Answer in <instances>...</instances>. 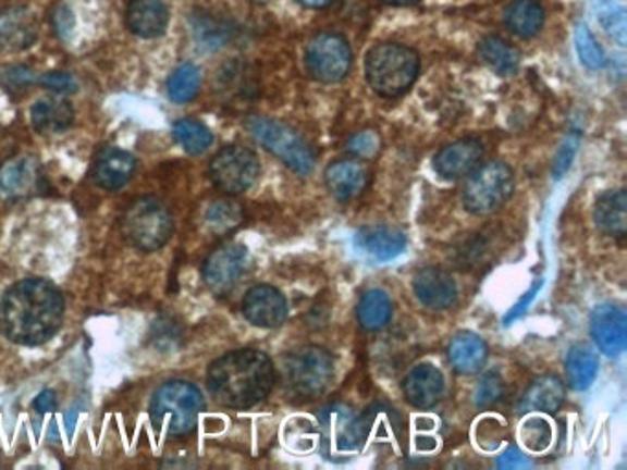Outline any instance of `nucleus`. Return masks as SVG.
<instances>
[{
  "mask_svg": "<svg viewBox=\"0 0 627 470\" xmlns=\"http://www.w3.org/2000/svg\"><path fill=\"white\" fill-rule=\"evenodd\" d=\"M580 141L581 135L578 131L568 133L567 138L563 140L562 146L557 149L556 157H554V164H552V175L556 176V178H562L567 173L573 160H575L576 151L580 147Z\"/></svg>",
  "mask_w": 627,
  "mask_h": 470,
  "instance_id": "nucleus-40",
  "label": "nucleus"
},
{
  "mask_svg": "<svg viewBox=\"0 0 627 470\" xmlns=\"http://www.w3.org/2000/svg\"><path fill=\"white\" fill-rule=\"evenodd\" d=\"M243 221L242 206L234 200H216L205 213L207 228L213 234H226Z\"/></svg>",
  "mask_w": 627,
  "mask_h": 470,
  "instance_id": "nucleus-35",
  "label": "nucleus"
},
{
  "mask_svg": "<svg viewBox=\"0 0 627 470\" xmlns=\"http://www.w3.org/2000/svg\"><path fill=\"white\" fill-rule=\"evenodd\" d=\"M598 357L592 352L591 347L586 344H576L570 347L565 359V370H567L568 384L578 392L589 388L598 375Z\"/></svg>",
  "mask_w": 627,
  "mask_h": 470,
  "instance_id": "nucleus-30",
  "label": "nucleus"
},
{
  "mask_svg": "<svg viewBox=\"0 0 627 470\" xmlns=\"http://www.w3.org/2000/svg\"><path fill=\"white\" fill-rule=\"evenodd\" d=\"M255 2H267V0H255Z\"/></svg>",
  "mask_w": 627,
  "mask_h": 470,
  "instance_id": "nucleus-50",
  "label": "nucleus"
},
{
  "mask_svg": "<svg viewBox=\"0 0 627 470\" xmlns=\"http://www.w3.org/2000/svg\"><path fill=\"white\" fill-rule=\"evenodd\" d=\"M65 300L52 283L28 277L8 288L0 301V323L10 341L39 346L50 341L63 323Z\"/></svg>",
  "mask_w": 627,
  "mask_h": 470,
  "instance_id": "nucleus-1",
  "label": "nucleus"
},
{
  "mask_svg": "<svg viewBox=\"0 0 627 470\" xmlns=\"http://www.w3.org/2000/svg\"><path fill=\"white\" fill-rule=\"evenodd\" d=\"M514 171L504 162L477 165L462 189V202L474 215H490L501 210L514 194Z\"/></svg>",
  "mask_w": 627,
  "mask_h": 470,
  "instance_id": "nucleus-7",
  "label": "nucleus"
},
{
  "mask_svg": "<svg viewBox=\"0 0 627 470\" xmlns=\"http://www.w3.org/2000/svg\"><path fill=\"white\" fill-rule=\"evenodd\" d=\"M77 418L76 411H72L71 416L66 418V424H69V434H72V424H74V419Z\"/></svg>",
  "mask_w": 627,
  "mask_h": 470,
  "instance_id": "nucleus-49",
  "label": "nucleus"
},
{
  "mask_svg": "<svg viewBox=\"0 0 627 470\" xmlns=\"http://www.w3.org/2000/svg\"><path fill=\"white\" fill-rule=\"evenodd\" d=\"M389 4H394V7H407V4H416L420 0H385Z\"/></svg>",
  "mask_w": 627,
  "mask_h": 470,
  "instance_id": "nucleus-48",
  "label": "nucleus"
},
{
  "mask_svg": "<svg viewBox=\"0 0 627 470\" xmlns=\"http://www.w3.org/2000/svg\"><path fill=\"white\" fill-rule=\"evenodd\" d=\"M32 125L41 135H61L74 122L71 103L61 98H42L30 111Z\"/></svg>",
  "mask_w": 627,
  "mask_h": 470,
  "instance_id": "nucleus-26",
  "label": "nucleus"
},
{
  "mask_svg": "<svg viewBox=\"0 0 627 470\" xmlns=\"http://www.w3.org/2000/svg\"><path fill=\"white\" fill-rule=\"evenodd\" d=\"M325 186L330 194L341 202L356 199L367 189L370 183V170L361 160H335L324 171Z\"/></svg>",
  "mask_w": 627,
  "mask_h": 470,
  "instance_id": "nucleus-19",
  "label": "nucleus"
},
{
  "mask_svg": "<svg viewBox=\"0 0 627 470\" xmlns=\"http://www.w3.org/2000/svg\"><path fill=\"white\" fill-rule=\"evenodd\" d=\"M479 55L499 76H512L521 66V52L503 37H484L479 42Z\"/></svg>",
  "mask_w": 627,
  "mask_h": 470,
  "instance_id": "nucleus-29",
  "label": "nucleus"
},
{
  "mask_svg": "<svg viewBox=\"0 0 627 470\" xmlns=\"http://www.w3.org/2000/svg\"><path fill=\"white\" fill-rule=\"evenodd\" d=\"M594 12L605 34L613 37L620 47H626V8L620 0H594Z\"/></svg>",
  "mask_w": 627,
  "mask_h": 470,
  "instance_id": "nucleus-34",
  "label": "nucleus"
},
{
  "mask_svg": "<svg viewBox=\"0 0 627 470\" xmlns=\"http://www.w3.org/2000/svg\"><path fill=\"white\" fill-rule=\"evenodd\" d=\"M247 267H249V250L239 243H225L208 256L202 267V277L216 296H225L242 282Z\"/></svg>",
  "mask_w": 627,
  "mask_h": 470,
  "instance_id": "nucleus-12",
  "label": "nucleus"
},
{
  "mask_svg": "<svg viewBox=\"0 0 627 470\" xmlns=\"http://www.w3.org/2000/svg\"><path fill=\"white\" fill-rule=\"evenodd\" d=\"M45 189V173L34 157H15L0 168V197L7 200L28 199Z\"/></svg>",
  "mask_w": 627,
  "mask_h": 470,
  "instance_id": "nucleus-13",
  "label": "nucleus"
},
{
  "mask_svg": "<svg viewBox=\"0 0 627 470\" xmlns=\"http://www.w3.org/2000/svg\"><path fill=\"white\" fill-rule=\"evenodd\" d=\"M34 408H36V411H39V413L58 410L56 392H53V389H45V392H41V394L37 395V399L34 400Z\"/></svg>",
  "mask_w": 627,
  "mask_h": 470,
  "instance_id": "nucleus-46",
  "label": "nucleus"
},
{
  "mask_svg": "<svg viewBox=\"0 0 627 470\" xmlns=\"http://www.w3.org/2000/svg\"><path fill=\"white\" fill-rule=\"evenodd\" d=\"M136 159L119 147L103 149L100 157L96 159L93 178L100 188L114 189L124 188L130 183L131 176L135 175Z\"/></svg>",
  "mask_w": 627,
  "mask_h": 470,
  "instance_id": "nucleus-22",
  "label": "nucleus"
},
{
  "mask_svg": "<svg viewBox=\"0 0 627 470\" xmlns=\"http://www.w3.org/2000/svg\"><path fill=\"white\" fill-rule=\"evenodd\" d=\"M522 441L533 453H543L544 448L551 445L552 429L543 419H530L522 424Z\"/></svg>",
  "mask_w": 627,
  "mask_h": 470,
  "instance_id": "nucleus-39",
  "label": "nucleus"
},
{
  "mask_svg": "<svg viewBox=\"0 0 627 470\" xmlns=\"http://www.w3.org/2000/svg\"><path fill=\"white\" fill-rule=\"evenodd\" d=\"M250 136L266 151L282 160L291 171L298 175H309L315 168V153L308 141L298 135L290 125L271 120V118L250 116L245 122Z\"/></svg>",
  "mask_w": 627,
  "mask_h": 470,
  "instance_id": "nucleus-6",
  "label": "nucleus"
},
{
  "mask_svg": "<svg viewBox=\"0 0 627 470\" xmlns=\"http://www.w3.org/2000/svg\"><path fill=\"white\" fill-rule=\"evenodd\" d=\"M402 389L410 405L427 410L444 394V375L432 364H418L403 379Z\"/></svg>",
  "mask_w": 627,
  "mask_h": 470,
  "instance_id": "nucleus-21",
  "label": "nucleus"
},
{
  "mask_svg": "<svg viewBox=\"0 0 627 470\" xmlns=\"http://www.w3.org/2000/svg\"><path fill=\"white\" fill-rule=\"evenodd\" d=\"M381 140L373 131H365V133H357L348 140V151L356 154L359 159H370L373 154H378Z\"/></svg>",
  "mask_w": 627,
  "mask_h": 470,
  "instance_id": "nucleus-41",
  "label": "nucleus"
},
{
  "mask_svg": "<svg viewBox=\"0 0 627 470\" xmlns=\"http://www.w3.org/2000/svg\"><path fill=\"white\" fill-rule=\"evenodd\" d=\"M202 410L205 399L192 382L170 381L155 392L149 416L155 429L167 430L172 435H186L196 429Z\"/></svg>",
  "mask_w": 627,
  "mask_h": 470,
  "instance_id": "nucleus-5",
  "label": "nucleus"
},
{
  "mask_svg": "<svg viewBox=\"0 0 627 470\" xmlns=\"http://www.w3.org/2000/svg\"><path fill=\"white\" fill-rule=\"evenodd\" d=\"M541 287H543V280H539L538 283H533L532 288L522 294L521 300L517 301V304H515V306L509 309L508 314L504 317V325L514 323L517 318H521L522 314L527 312L528 306L532 304L533 298H536V294L541 290Z\"/></svg>",
  "mask_w": 627,
  "mask_h": 470,
  "instance_id": "nucleus-44",
  "label": "nucleus"
},
{
  "mask_svg": "<svg viewBox=\"0 0 627 470\" xmlns=\"http://www.w3.org/2000/svg\"><path fill=\"white\" fill-rule=\"evenodd\" d=\"M451 366L460 375H474L488 359V346L474 333H458L447 347Z\"/></svg>",
  "mask_w": 627,
  "mask_h": 470,
  "instance_id": "nucleus-24",
  "label": "nucleus"
},
{
  "mask_svg": "<svg viewBox=\"0 0 627 470\" xmlns=\"http://www.w3.org/2000/svg\"><path fill=\"white\" fill-rule=\"evenodd\" d=\"M243 314L256 327L276 330L287 318L284 294L271 285H256L243 298Z\"/></svg>",
  "mask_w": 627,
  "mask_h": 470,
  "instance_id": "nucleus-15",
  "label": "nucleus"
},
{
  "mask_svg": "<svg viewBox=\"0 0 627 470\" xmlns=\"http://www.w3.org/2000/svg\"><path fill=\"white\" fill-rule=\"evenodd\" d=\"M172 133L179 146L183 147L184 151L189 154L205 153L208 147L212 146L213 136L210 129L207 125L192 120V118H184V120L175 122Z\"/></svg>",
  "mask_w": 627,
  "mask_h": 470,
  "instance_id": "nucleus-32",
  "label": "nucleus"
},
{
  "mask_svg": "<svg viewBox=\"0 0 627 470\" xmlns=\"http://www.w3.org/2000/svg\"><path fill=\"white\" fill-rule=\"evenodd\" d=\"M591 336L600 351L607 357H618L626 351L627 317L624 309L613 304H602L591 312Z\"/></svg>",
  "mask_w": 627,
  "mask_h": 470,
  "instance_id": "nucleus-14",
  "label": "nucleus"
},
{
  "mask_svg": "<svg viewBox=\"0 0 627 470\" xmlns=\"http://www.w3.org/2000/svg\"><path fill=\"white\" fill-rule=\"evenodd\" d=\"M354 245L365 258L372 259L376 263H385L405 252L407 237L402 230L378 224L359 230L354 237Z\"/></svg>",
  "mask_w": 627,
  "mask_h": 470,
  "instance_id": "nucleus-17",
  "label": "nucleus"
},
{
  "mask_svg": "<svg viewBox=\"0 0 627 470\" xmlns=\"http://www.w3.org/2000/svg\"><path fill=\"white\" fill-rule=\"evenodd\" d=\"M504 395V381L503 376L490 371L480 379L477 388H475L474 400L475 405L479 408H492L497 405L499 400L503 399Z\"/></svg>",
  "mask_w": 627,
  "mask_h": 470,
  "instance_id": "nucleus-38",
  "label": "nucleus"
},
{
  "mask_svg": "<svg viewBox=\"0 0 627 470\" xmlns=\"http://www.w3.org/2000/svg\"><path fill=\"white\" fill-rule=\"evenodd\" d=\"M42 87L58 95H72L77 90V82L69 72H48L41 77Z\"/></svg>",
  "mask_w": 627,
  "mask_h": 470,
  "instance_id": "nucleus-43",
  "label": "nucleus"
},
{
  "mask_svg": "<svg viewBox=\"0 0 627 470\" xmlns=\"http://www.w3.org/2000/svg\"><path fill=\"white\" fill-rule=\"evenodd\" d=\"M170 13L164 0H131L125 12L127 28L143 39L160 37L168 28Z\"/></svg>",
  "mask_w": 627,
  "mask_h": 470,
  "instance_id": "nucleus-23",
  "label": "nucleus"
},
{
  "mask_svg": "<svg viewBox=\"0 0 627 470\" xmlns=\"http://www.w3.org/2000/svg\"><path fill=\"white\" fill-rule=\"evenodd\" d=\"M594 223L604 234L613 237H626L627 234V195L626 189L605 191L594 206Z\"/></svg>",
  "mask_w": 627,
  "mask_h": 470,
  "instance_id": "nucleus-25",
  "label": "nucleus"
},
{
  "mask_svg": "<svg viewBox=\"0 0 627 470\" xmlns=\"http://www.w3.org/2000/svg\"><path fill=\"white\" fill-rule=\"evenodd\" d=\"M504 24L514 36L532 39L543 28V7L538 0H512L504 10Z\"/></svg>",
  "mask_w": 627,
  "mask_h": 470,
  "instance_id": "nucleus-28",
  "label": "nucleus"
},
{
  "mask_svg": "<svg viewBox=\"0 0 627 470\" xmlns=\"http://www.w3.org/2000/svg\"><path fill=\"white\" fill-rule=\"evenodd\" d=\"M497 467L503 470L528 469L530 459L525 458L519 448L509 447L503 456H499Z\"/></svg>",
  "mask_w": 627,
  "mask_h": 470,
  "instance_id": "nucleus-45",
  "label": "nucleus"
},
{
  "mask_svg": "<svg viewBox=\"0 0 627 470\" xmlns=\"http://www.w3.org/2000/svg\"><path fill=\"white\" fill-rule=\"evenodd\" d=\"M319 440L325 458H346L365 443L361 418L349 406H325L319 413Z\"/></svg>",
  "mask_w": 627,
  "mask_h": 470,
  "instance_id": "nucleus-10",
  "label": "nucleus"
},
{
  "mask_svg": "<svg viewBox=\"0 0 627 470\" xmlns=\"http://www.w3.org/2000/svg\"><path fill=\"white\" fill-rule=\"evenodd\" d=\"M352 48L341 34L320 32L309 39L304 52V65L309 76L320 83H339L352 69Z\"/></svg>",
  "mask_w": 627,
  "mask_h": 470,
  "instance_id": "nucleus-9",
  "label": "nucleus"
},
{
  "mask_svg": "<svg viewBox=\"0 0 627 470\" xmlns=\"http://www.w3.org/2000/svg\"><path fill=\"white\" fill-rule=\"evenodd\" d=\"M575 45L581 65H586L591 71H602L607 66V55H605L604 48L598 45L591 29L587 28V24L580 23L576 26Z\"/></svg>",
  "mask_w": 627,
  "mask_h": 470,
  "instance_id": "nucleus-37",
  "label": "nucleus"
},
{
  "mask_svg": "<svg viewBox=\"0 0 627 470\" xmlns=\"http://www.w3.org/2000/svg\"><path fill=\"white\" fill-rule=\"evenodd\" d=\"M276 370L260 349L226 352L208 368V389L226 408H250L271 394Z\"/></svg>",
  "mask_w": 627,
  "mask_h": 470,
  "instance_id": "nucleus-2",
  "label": "nucleus"
},
{
  "mask_svg": "<svg viewBox=\"0 0 627 470\" xmlns=\"http://www.w3.org/2000/svg\"><path fill=\"white\" fill-rule=\"evenodd\" d=\"M260 160L249 147L226 146L210 162L212 183L229 195H239L255 186Z\"/></svg>",
  "mask_w": 627,
  "mask_h": 470,
  "instance_id": "nucleus-11",
  "label": "nucleus"
},
{
  "mask_svg": "<svg viewBox=\"0 0 627 470\" xmlns=\"http://www.w3.org/2000/svg\"><path fill=\"white\" fill-rule=\"evenodd\" d=\"M416 298L421 306L431 311H445L455 306L458 288L450 272L439 267H426L415 276L413 282Z\"/></svg>",
  "mask_w": 627,
  "mask_h": 470,
  "instance_id": "nucleus-16",
  "label": "nucleus"
},
{
  "mask_svg": "<svg viewBox=\"0 0 627 470\" xmlns=\"http://www.w3.org/2000/svg\"><path fill=\"white\" fill-rule=\"evenodd\" d=\"M565 400V386L557 376L544 375L532 382V386L522 395L519 403L521 413L530 411H543V413H554L560 410Z\"/></svg>",
  "mask_w": 627,
  "mask_h": 470,
  "instance_id": "nucleus-27",
  "label": "nucleus"
},
{
  "mask_svg": "<svg viewBox=\"0 0 627 470\" xmlns=\"http://www.w3.org/2000/svg\"><path fill=\"white\" fill-rule=\"evenodd\" d=\"M194 24V36L201 47L208 50H218L225 47L226 41L231 39V28L220 18L210 17V15H196L192 18Z\"/></svg>",
  "mask_w": 627,
  "mask_h": 470,
  "instance_id": "nucleus-36",
  "label": "nucleus"
},
{
  "mask_svg": "<svg viewBox=\"0 0 627 470\" xmlns=\"http://www.w3.org/2000/svg\"><path fill=\"white\" fill-rule=\"evenodd\" d=\"M392 318V301L389 294L381 288H370L362 294L357 306V320L362 330L381 331L389 325Z\"/></svg>",
  "mask_w": 627,
  "mask_h": 470,
  "instance_id": "nucleus-31",
  "label": "nucleus"
},
{
  "mask_svg": "<svg viewBox=\"0 0 627 470\" xmlns=\"http://www.w3.org/2000/svg\"><path fill=\"white\" fill-rule=\"evenodd\" d=\"M201 71L194 63H184L168 79V96L175 103H188L199 95Z\"/></svg>",
  "mask_w": 627,
  "mask_h": 470,
  "instance_id": "nucleus-33",
  "label": "nucleus"
},
{
  "mask_svg": "<svg viewBox=\"0 0 627 470\" xmlns=\"http://www.w3.org/2000/svg\"><path fill=\"white\" fill-rule=\"evenodd\" d=\"M179 338H181V330H179L177 322H173L170 318H162L159 322H155L153 331H151V341L157 346L162 347V349L177 346Z\"/></svg>",
  "mask_w": 627,
  "mask_h": 470,
  "instance_id": "nucleus-42",
  "label": "nucleus"
},
{
  "mask_svg": "<svg viewBox=\"0 0 627 470\" xmlns=\"http://www.w3.org/2000/svg\"><path fill=\"white\" fill-rule=\"evenodd\" d=\"M484 157V147L475 138L456 140L445 146L434 157V171L445 181H458L462 176H468L471 171L480 165Z\"/></svg>",
  "mask_w": 627,
  "mask_h": 470,
  "instance_id": "nucleus-18",
  "label": "nucleus"
},
{
  "mask_svg": "<svg viewBox=\"0 0 627 470\" xmlns=\"http://www.w3.org/2000/svg\"><path fill=\"white\" fill-rule=\"evenodd\" d=\"M335 362L330 351L319 346H300L282 360V382L291 397L314 400L332 386Z\"/></svg>",
  "mask_w": 627,
  "mask_h": 470,
  "instance_id": "nucleus-4",
  "label": "nucleus"
},
{
  "mask_svg": "<svg viewBox=\"0 0 627 470\" xmlns=\"http://www.w3.org/2000/svg\"><path fill=\"white\" fill-rule=\"evenodd\" d=\"M39 24L34 13L24 7L7 8L0 12V47L10 52H23L34 47Z\"/></svg>",
  "mask_w": 627,
  "mask_h": 470,
  "instance_id": "nucleus-20",
  "label": "nucleus"
},
{
  "mask_svg": "<svg viewBox=\"0 0 627 470\" xmlns=\"http://www.w3.org/2000/svg\"><path fill=\"white\" fill-rule=\"evenodd\" d=\"M300 4L306 8H314V10H322V8L332 7L335 0H298Z\"/></svg>",
  "mask_w": 627,
  "mask_h": 470,
  "instance_id": "nucleus-47",
  "label": "nucleus"
},
{
  "mask_svg": "<svg viewBox=\"0 0 627 470\" xmlns=\"http://www.w3.org/2000/svg\"><path fill=\"white\" fill-rule=\"evenodd\" d=\"M122 226L131 245L144 252H155L170 242L173 218L162 200L144 197L127 208Z\"/></svg>",
  "mask_w": 627,
  "mask_h": 470,
  "instance_id": "nucleus-8",
  "label": "nucleus"
},
{
  "mask_svg": "<svg viewBox=\"0 0 627 470\" xmlns=\"http://www.w3.org/2000/svg\"><path fill=\"white\" fill-rule=\"evenodd\" d=\"M365 71L376 95L399 98L418 79L420 55L407 45L379 42L367 53Z\"/></svg>",
  "mask_w": 627,
  "mask_h": 470,
  "instance_id": "nucleus-3",
  "label": "nucleus"
}]
</instances>
